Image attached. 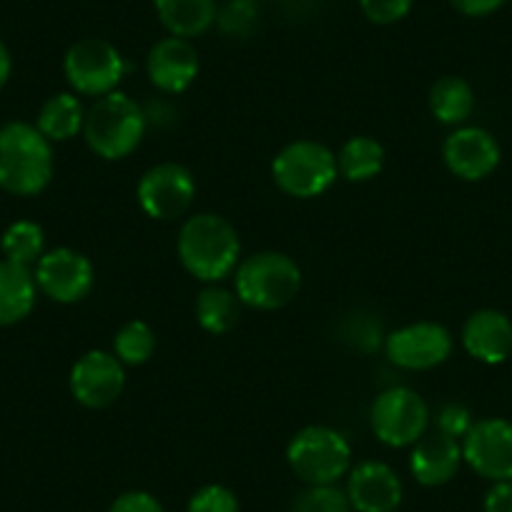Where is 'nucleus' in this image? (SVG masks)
Masks as SVG:
<instances>
[{"label": "nucleus", "instance_id": "obj_1", "mask_svg": "<svg viewBox=\"0 0 512 512\" xmlns=\"http://www.w3.org/2000/svg\"><path fill=\"white\" fill-rule=\"evenodd\" d=\"M179 259L199 282H221L239 267L241 241L234 226L216 214H196L181 226Z\"/></svg>", "mask_w": 512, "mask_h": 512}, {"label": "nucleus", "instance_id": "obj_2", "mask_svg": "<svg viewBox=\"0 0 512 512\" xmlns=\"http://www.w3.org/2000/svg\"><path fill=\"white\" fill-rule=\"evenodd\" d=\"M51 141L26 121L0 126V189L13 196H36L51 184Z\"/></svg>", "mask_w": 512, "mask_h": 512}, {"label": "nucleus", "instance_id": "obj_3", "mask_svg": "<svg viewBox=\"0 0 512 512\" xmlns=\"http://www.w3.org/2000/svg\"><path fill=\"white\" fill-rule=\"evenodd\" d=\"M144 134V111L134 98H128L121 91L96 98L83 123L88 149L106 161H118L134 154L144 141Z\"/></svg>", "mask_w": 512, "mask_h": 512}, {"label": "nucleus", "instance_id": "obj_4", "mask_svg": "<svg viewBox=\"0 0 512 512\" xmlns=\"http://www.w3.org/2000/svg\"><path fill=\"white\" fill-rule=\"evenodd\" d=\"M236 297L251 309H282L302 287V269L292 256L279 251H259L236 267Z\"/></svg>", "mask_w": 512, "mask_h": 512}, {"label": "nucleus", "instance_id": "obj_5", "mask_svg": "<svg viewBox=\"0 0 512 512\" xmlns=\"http://www.w3.org/2000/svg\"><path fill=\"white\" fill-rule=\"evenodd\" d=\"M287 462L304 485H337L352 470V447L342 432L312 425L292 437Z\"/></svg>", "mask_w": 512, "mask_h": 512}, {"label": "nucleus", "instance_id": "obj_6", "mask_svg": "<svg viewBox=\"0 0 512 512\" xmlns=\"http://www.w3.org/2000/svg\"><path fill=\"white\" fill-rule=\"evenodd\" d=\"M337 156L319 141H294L284 146L272 164L279 189L297 199L322 196L337 181Z\"/></svg>", "mask_w": 512, "mask_h": 512}, {"label": "nucleus", "instance_id": "obj_7", "mask_svg": "<svg viewBox=\"0 0 512 512\" xmlns=\"http://www.w3.org/2000/svg\"><path fill=\"white\" fill-rule=\"evenodd\" d=\"M63 71L71 88L81 96L101 98L116 91L126 63L118 48L103 38H83L68 48L63 58Z\"/></svg>", "mask_w": 512, "mask_h": 512}, {"label": "nucleus", "instance_id": "obj_8", "mask_svg": "<svg viewBox=\"0 0 512 512\" xmlns=\"http://www.w3.org/2000/svg\"><path fill=\"white\" fill-rule=\"evenodd\" d=\"M372 432L390 447H410L427 435L430 410L427 402L410 387H392L374 400L369 412Z\"/></svg>", "mask_w": 512, "mask_h": 512}, {"label": "nucleus", "instance_id": "obj_9", "mask_svg": "<svg viewBox=\"0 0 512 512\" xmlns=\"http://www.w3.org/2000/svg\"><path fill=\"white\" fill-rule=\"evenodd\" d=\"M136 196H139L141 209L151 219L171 221L189 211L191 201L196 196V181L186 166L166 161V164L151 166L141 176Z\"/></svg>", "mask_w": 512, "mask_h": 512}, {"label": "nucleus", "instance_id": "obj_10", "mask_svg": "<svg viewBox=\"0 0 512 512\" xmlns=\"http://www.w3.org/2000/svg\"><path fill=\"white\" fill-rule=\"evenodd\" d=\"M462 460L490 482L512 480V422L487 417L462 437Z\"/></svg>", "mask_w": 512, "mask_h": 512}, {"label": "nucleus", "instance_id": "obj_11", "mask_svg": "<svg viewBox=\"0 0 512 512\" xmlns=\"http://www.w3.org/2000/svg\"><path fill=\"white\" fill-rule=\"evenodd\" d=\"M36 284L38 292L46 294L48 299L58 304H76L86 299L93 289V264L81 251L68 249H51L36 262Z\"/></svg>", "mask_w": 512, "mask_h": 512}, {"label": "nucleus", "instance_id": "obj_12", "mask_svg": "<svg viewBox=\"0 0 512 512\" xmlns=\"http://www.w3.org/2000/svg\"><path fill=\"white\" fill-rule=\"evenodd\" d=\"M68 384H71V395L76 397L78 405L88 407V410H103L121 397L126 372L116 354L93 349L73 364Z\"/></svg>", "mask_w": 512, "mask_h": 512}, {"label": "nucleus", "instance_id": "obj_13", "mask_svg": "<svg viewBox=\"0 0 512 512\" xmlns=\"http://www.w3.org/2000/svg\"><path fill=\"white\" fill-rule=\"evenodd\" d=\"M452 354V334L437 322H417L387 337V357L392 364L412 372L432 369Z\"/></svg>", "mask_w": 512, "mask_h": 512}, {"label": "nucleus", "instance_id": "obj_14", "mask_svg": "<svg viewBox=\"0 0 512 512\" xmlns=\"http://www.w3.org/2000/svg\"><path fill=\"white\" fill-rule=\"evenodd\" d=\"M445 166L462 181H482L500 164V144L480 126L455 128L442 144Z\"/></svg>", "mask_w": 512, "mask_h": 512}, {"label": "nucleus", "instance_id": "obj_15", "mask_svg": "<svg viewBox=\"0 0 512 512\" xmlns=\"http://www.w3.org/2000/svg\"><path fill=\"white\" fill-rule=\"evenodd\" d=\"M352 512H395L402 505V480L387 462L364 460L347 472Z\"/></svg>", "mask_w": 512, "mask_h": 512}, {"label": "nucleus", "instance_id": "obj_16", "mask_svg": "<svg viewBox=\"0 0 512 512\" xmlns=\"http://www.w3.org/2000/svg\"><path fill=\"white\" fill-rule=\"evenodd\" d=\"M146 71L159 91L184 93L199 76V53L186 38H161L149 51Z\"/></svg>", "mask_w": 512, "mask_h": 512}, {"label": "nucleus", "instance_id": "obj_17", "mask_svg": "<svg viewBox=\"0 0 512 512\" xmlns=\"http://www.w3.org/2000/svg\"><path fill=\"white\" fill-rule=\"evenodd\" d=\"M462 347L482 364H502L512 357V319L497 309H477L462 327Z\"/></svg>", "mask_w": 512, "mask_h": 512}, {"label": "nucleus", "instance_id": "obj_18", "mask_svg": "<svg viewBox=\"0 0 512 512\" xmlns=\"http://www.w3.org/2000/svg\"><path fill=\"white\" fill-rule=\"evenodd\" d=\"M462 462V442L435 430L412 445L410 472L420 485L442 487L460 472Z\"/></svg>", "mask_w": 512, "mask_h": 512}, {"label": "nucleus", "instance_id": "obj_19", "mask_svg": "<svg viewBox=\"0 0 512 512\" xmlns=\"http://www.w3.org/2000/svg\"><path fill=\"white\" fill-rule=\"evenodd\" d=\"M38 284L31 269L23 264L0 262V327L23 322L36 307Z\"/></svg>", "mask_w": 512, "mask_h": 512}, {"label": "nucleus", "instance_id": "obj_20", "mask_svg": "<svg viewBox=\"0 0 512 512\" xmlns=\"http://www.w3.org/2000/svg\"><path fill=\"white\" fill-rule=\"evenodd\" d=\"M161 26L179 38L204 36L216 21V0H154Z\"/></svg>", "mask_w": 512, "mask_h": 512}, {"label": "nucleus", "instance_id": "obj_21", "mask_svg": "<svg viewBox=\"0 0 512 512\" xmlns=\"http://www.w3.org/2000/svg\"><path fill=\"white\" fill-rule=\"evenodd\" d=\"M83 123H86V111L76 93H56L43 103L36 128L51 144L53 141L58 144V141H71L73 136L81 134Z\"/></svg>", "mask_w": 512, "mask_h": 512}, {"label": "nucleus", "instance_id": "obj_22", "mask_svg": "<svg viewBox=\"0 0 512 512\" xmlns=\"http://www.w3.org/2000/svg\"><path fill=\"white\" fill-rule=\"evenodd\" d=\"M475 93L470 83L457 76H445L430 88V111L445 126H460L472 116Z\"/></svg>", "mask_w": 512, "mask_h": 512}, {"label": "nucleus", "instance_id": "obj_23", "mask_svg": "<svg viewBox=\"0 0 512 512\" xmlns=\"http://www.w3.org/2000/svg\"><path fill=\"white\" fill-rule=\"evenodd\" d=\"M241 317V299L234 292L224 287L201 289L196 297V319H199L201 329L209 334H226L236 327Z\"/></svg>", "mask_w": 512, "mask_h": 512}, {"label": "nucleus", "instance_id": "obj_24", "mask_svg": "<svg viewBox=\"0 0 512 512\" xmlns=\"http://www.w3.org/2000/svg\"><path fill=\"white\" fill-rule=\"evenodd\" d=\"M384 166V149L372 136H354L342 146L337 156L339 176L347 181L362 184V181L374 179Z\"/></svg>", "mask_w": 512, "mask_h": 512}, {"label": "nucleus", "instance_id": "obj_25", "mask_svg": "<svg viewBox=\"0 0 512 512\" xmlns=\"http://www.w3.org/2000/svg\"><path fill=\"white\" fill-rule=\"evenodd\" d=\"M0 249H3L8 262L31 267V264H36L46 254V234H43L41 224H36V221H13L3 231Z\"/></svg>", "mask_w": 512, "mask_h": 512}, {"label": "nucleus", "instance_id": "obj_26", "mask_svg": "<svg viewBox=\"0 0 512 512\" xmlns=\"http://www.w3.org/2000/svg\"><path fill=\"white\" fill-rule=\"evenodd\" d=\"M154 349H156L154 329H151L146 322H141V319L123 324V327L118 329L116 339H113V354L118 357V362L128 364V367H139V364L149 362Z\"/></svg>", "mask_w": 512, "mask_h": 512}, {"label": "nucleus", "instance_id": "obj_27", "mask_svg": "<svg viewBox=\"0 0 512 512\" xmlns=\"http://www.w3.org/2000/svg\"><path fill=\"white\" fill-rule=\"evenodd\" d=\"M292 512H352V505L337 485H307L294 497Z\"/></svg>", "mask_w": 512, "mask_h": 512}, {"label": "nucleus", "instance_id": "obj_28", "mask_svg": "<svg viewBox=\"0 0 512 512\" xmlns=\"http://www.w3.org/2000/svg\"><path fill=\"white\" fill-rule=\"evenodd\" d=\"M186 512H241L239 497L224 485H204L191 495Z\"/></svg>", "mask_w": 512, "mask_h": 512}, {"label": "nucleus", "instance_id": "obj_29", "mask_svg": "<svg viewBox=\"0 0 512 512\" xmlns=\"http://www.w3.org/2000/svg\"><path fill=\"white\" fill-rule=\"evenodd\" d=\"M415 0H359V8L367 16V21L377 26H392L402 21L412 11Z\"/></svg>", "mask_w": 512, "mask_h": 512}, {"label": "nucleus", "instance_id": "obj_30", "mask_svg": "<svg viewBox=\"0 0 512 512\" xmlns=\"http://www.w3.org/2000/svg\"><path fill=\"white\" fill-rule=\"evenodd\" d=\"M475 425L472 422L470 410L465 405H457V402H450V405L440 407L437 412V432L452 437V440H460L470 432V427Z\"/></svg>", "mask_w": 512, "mask_h": 512}, {"label": "nucleus", "instance_id": "obj_31", "mask_svg": "<svg viewBox=\"0 0 512 512\" xmlns=\"http://www.w3.org/2000/svg\"><path fill=\"white\" fill-rule=\"evenodd\" d=\"M256 18V6L254 0H231L229 6L224 8V13L219 16V23L221 28H224L226 33H246L251 28V23H254Z\"/></svg>", "mask_w": 512, "mask_h": 512}, {"label": "nucleus", "instance_id": "obj_32", "mask_svg": "<svg viewBox=\"0 0 512 512\" xmlns=\"http://www.w3.org/2000/svg\"><path fill=\"white\" fill-rule=\"evenodd\" d=\"M108 512H166L164 505L151 492L128 490L113 500Z\"/></svg>", "mask_w": 512, "mask_h": 512}, {"label": "nucleus", "instance_id": "obj_33", "mask_svg": "<svg viewBox=\"0 0 512 512\" xmlns=\"http://www.w3.org/2000/svg\"><path fill=\"white\" fill-rule=\"evenodd\" d=\"M482 512H512V480L492 482L482 500Z\"/></svg>", "mask_w": 512, "mask_h": 512}, {"label": "nucleus", "instance_id": "obj_34", "mask_svg": "<svg viewBox=\"0 0 512 512\" xmlns=\"http://www.w3.org/2000/svg\"><path fill=\"white\" fill-rule=\"evenodd\" d=\"M507 0H450V6L467 18H485L500 11Z\"/></svg>", "mask_w": 512, "mask_h": 512}, {"label": "nucleus", "instance_id": "obj_35", "mask_svg": "<svg viewBox=\"0 0 512 512\" xmlns=\"http://www.w3.org/2000/svg\"><path fill=\"white\" fill-rule=\"evenodd\" d=\"M11 71H13L11 51H8L6 43L0 41V88H3L8 83V78H11Z\"/></svg>", "mask_w": 512, "mask_h": 512}]
</instances>
